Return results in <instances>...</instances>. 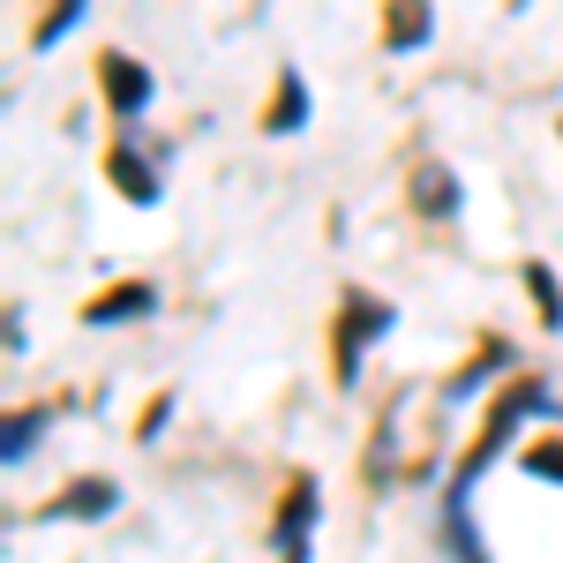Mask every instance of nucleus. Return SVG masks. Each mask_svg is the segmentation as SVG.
<instances>
[{"label": "nucleus", "instance_id": "obj_1", "mask_svg": "<svg viewBox=\"0 0 563 563\" xmlns=\"http://www.w3.org/2000/svg\"><path fill=\"white\" fill-rule=\"evenodd\" d=\"M533 413H563L556 398H549V384H533V376H526V384H504V390H496V406H488V421H481V435L466 443V459H459V474H451V481H459V488H481V474H488V466H496V459L519 443V429L533 421Z\"/></svg>", "mask_w": 563, "mask_h": 563}, {"label": "nucleus", "instance_id": "obj_2", "mask_svg": "<svg viewBox=\"0 0 563 563\" xmlns=\"http://www.w3.org/2000/svg\"><path fill=\"white\" fill-rule=\"evenodd\" d=\"M398 331V308L376 301L368 286H346L339 294V323H331V384H361V361L376 339Z\"/></svg>", "mask_w": 563, "mask_h": 563}, {"label": "nucleus", "instance_id": "obj_3", "mask_svg": "<svg viewBox=\"0 0 563 563\" xmlns=\"http://www.w3.org/2000/svg\"><path fill=\"white\" fill-rule=\"evenodd\" d=\"M98 98H106V113H113V121H143V113H151V98H158V76H151L135 53L106 45V53H98Z\"/></svg>", "mask_w": 563, "mask_h": 563}, {"label": "nucleus", "instance_id": "obj_4", "mask_svg": "<svg viewBox=\"0 0 563 563\" xmlns=\"http://www.w3.org/2000/svg\"><path fill=\"white\" fill-rule=\"evenodd\" d=\"M316 511H323V488H316L308 474H294V481H286V504H278V519H271V549H278V563H308Z\"/></svg>", "mask_w": 563, "mask_h": 563}, {"label": "nucleus", "instance_id": "obj_5", "mask_svg": "<svg viewBox=\"0 0 563 563\" xmlns=\"http://www.w3.org/2000/svg\"><path fill=\"white\" fill-rule=\"evenodd\" d=\"M106 180H113V196L135 203V211H158V203H166V174H158V158L135 151V143H113V151H106Z\"/></svg>", "mask_w": 563, "mask_h": 563}, {"label": "nucleus", "instance_id": "obj_6", "mask_svg": "<svg viewBox=\"0 0 563 563\" xmlns=\"http://www.w3.org/2000/svg\"><path fill=\"white\" fill-rule=\"evenodd\" d=\"M406 203H413V218H429V225H451L459 203H466V188H459V174L443 158H421L413 180H406Z\"/></svg>", "mask_w": 563, "mask_h": 563}, {"label": "nucleus", "instance_id": "obj_7", "mask_svg": "<svg viewBox=\"0 0 563 563\" xmlns=\"http://www.w3.org/2000/svg\"><path fill=\"white\" fill-rule=\"evenodd\" d=\"M435 533H443V556L451 563H496L488 541H481V526H474V488H459V481L443 488V526Z\"/></svg>", "mask_w": 563, "mask_h": 563}, {"label": "nucleus", "instance_id": "obj_8", "mask_svg": "<svg viewBox=\"0 0 563 563\" xmlns=\"http://www.w3.org/2000/svg\"><path fill=\"white\" fill-rule=\"evenodd\" d=\"M113 511H121V488H113V481H98V474H84V481H68L38 519L45 526H68V519H113Z\"/></svg>", "mask_w": 563, "mask_h": 563}, {"label": "nucleus", "instance_id": "obj_9", "mask_svg": "<svg viewBox=\"0 0 563 563\" xmlns=\"http://www.w3.org/2000/svg\"><path fill=\"white\" fill-rule=\"evenodd\" d=\"M151 308H158V286H151V278H121L113 294H98V301L84 308V323L90 331H121V323H143Z\"/></svg>", "mask_w": 563, "mask_h": 563}, {"label": "nucleus", "instance_id": "obj_10", "mask_svg": "<svg viewBox=\"0 0 563 563\" xmlns=\"http://www.w3.org/2000/svg\"><path fill=\"white\" fill-rule=\"evenodd\" d=\"M308 113H316V98H308V76L301 68H278V84H271V106H263V135H301Z\"/></svg>", "mask_w": 563, "mask_h": 563}, {"label": "nucleus", "instance_id": "obj_11", "mask_svg": "<svg viewBox=\"0 0 563 563\" xmlns=\"http://www.w3.org/2000/svg\"><path fill=\"white\" fill-rule=\"evenodd\" d=\"M435 38V0H384V45L390 53H421Z\"/></svg>", "mask_w": 563, "mask_h": 563}, {"label": "nucleus", "instance_id": "obj_12", "mask_svg": "<svg viewBox=\"0 0 563 563\" xmlns=\"http://www.w3.org/2000/svg\"><path fill=\"white\" fill-rule=\"evenodd\" d=\"M511 361H519V353H511V339H488V346H481L474 361H466V368L451 376V390H443V406H466V398H474V390H488L496 376H504V368H511Z\"/></svg>", "mask_w": 563, "mask_h": 563}, {"label": "nucleus", "instance_id": "obj_13", "mask_svg": "<svg viewBox=\"0 0 563 563\" xmlns=\"http://www.w3.org/2000/svg\"><path fill=\"white\" fill-rule=\"evenodd\" d=\"M53 429V406H31V413H8V435H0V466H23L31 451L45 443Z\"/></svg>", "mask_w": 563, "mask_h": 563}, {"label": "nucleus", "instance_id": "obj_14", "mask_svg": "<svg viewBox=\"0 0 563 563\" xmlns=\"http://www.w3.org/2000/svg\"><path fill=\"white\" fill-rule=\"evenodd\" d=\"M519 278H526V294H533V308H541V323H549V331H563V286H556V271L533 256Z\"/></svg>", "mask_w": 563, "mask_h": 563}, {"label": "nucleus", "instance_id": "obj_15", "mask_svg": "<svg viewBox=\"0 0 563 563\" xmlns=\"http://www.w3.org/2000/svg\"><path fill=\"white\" fill-rule=\"evenodd\" d=\"M84 15H90V0H53V8L38 15V31H31V45H38V53H53V45L68 38V31H76Z\"/></svg>", "mask_w": 563, "mask_h": 563}, {"label": "nucleus", "instance_id": "obj_16", "mask_svg": "<svg viewBox=\"0 0 563 563\" xmlns=\"http://www.w3.org/2000/svg\"><path fill=\"white\" fill-rule=\"evenodd\" d=\"M519 466H526L533 481H556V488H563V443H533Z\"/></svg>", "mask_w": 563, "mask_h": 563}, {"label": "nucleus", "instance_id": "obj_17", "mask_svg": "<svg viewBox=\"0 0 563 563\" xmlns=\"http://www.w3.org/2000/svg\"><path fill=\"white\" fill-rule=\"evenodd\" d=\"M166 421H174V406H166V398H158V406H151V413H143V421H135V435H143V443H151V435L166 429Z\"/></svg>", "mask_w": 563, "mask_h": 563}]
</instances>
